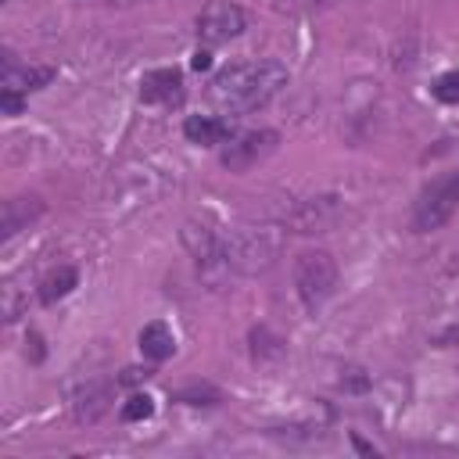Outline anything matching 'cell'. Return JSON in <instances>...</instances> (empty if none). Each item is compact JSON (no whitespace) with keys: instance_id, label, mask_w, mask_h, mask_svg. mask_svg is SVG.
I'll return each mask as SVG.
<instances>
[{"instance_id":"cell-24","label":"cell","mask_w":459,"mask_h":459,"mask_svg":"<svg viewBox=\"0 0 459 459\" xmlns=\"http://www.w3.org/2000/svg\"><path fill=\"white\" fill-rule=\"evenodd\" d=\"M190 68H194V72L212 68V54H208V50H197V54H194V61H190Z\"/></svg>"},{"instance_id":"cell-10","label":"cell","mask_w":459,"mask_h":459,"mask_svg":"<svg viewBox=\"0 0 459 459\" xmlns=\"http://www.w3.org/2000/svg\"><path fill=\"white\" fill-rule=\"evenodd\" d=\"M43 215V201L36 194H22V197H11L4 201V219H0V240H11L14 233L29 230L36 219Z\"/></svg>"},{"instance_id":"cell-15","label":"cell","mask_w":459,"mask_h":459,"mask_svg":"<svg viewBox=\"0 0 459 459\" xmlns=\"http://www.w3.org/2000/svg\"><path fill=\"white\" fill-rule=\"evenodd\" d=\"M75 287H79V269H72V265H57V269L39 283V301H43V305H54V301L68 298Z\"/></svg>"},{"instance_id":"cell-13","label":"cell","mask_w":459,"mask_h":459,"mask_svg":"<svg viewBox=\"0 0 459 459\" xmlns=\"http://www.w3.org/2000/svg\"><path fill=\"white\" fill-rule=\"evenodd\" d=\"M183 136L197 147H212V143H222L230 140V122L226 118H215V115H190L183 122Z\"/></svg>"},{"instance_id":"cell-9","label":"cell","mask_w":459,"mask_h":459,"mask_svg":"<svg viewBox=\"0 0 459 459\" xmlns=\"http://www.w3.org/2000/svg\"><path fill=\"white\" fill-rule=\"evenodd\" d=\"M140 100L143 104H161L172 108L183 100V75L176 68H154L140 79Z\"/></svg>"},{"instance_id":"cell-5","label":"cell","mask_w":459,"mask_h":459,"mask_svg":"<svg viewBox=\"0 0 459 459\" xmlns=\"http://www.w3.org/2000/svg\"><path fill=\"white\" fill-rule=\"evenodd\" d=\"M179 237H183V247L190 251V258H194V265H197V273L204 280L219 283L222 276H230L226 255H222V237L212 226H204V222H183V233Z\"/></svg>"},{"instance_id":"cell-7","label":"cell","mask_w":459,"mask_h":459,"mask_svg":"<svg viewBox=\"0 0 459 459\" xmlns=\"http://www.w3.org/2000/svg\"><path fill=\"white\" fill-rule=\"evenodd\" d=\"M337 219H341V204H337L333 194L294 201V204L283 212V226H287L290 233H326Z\"/></svg>"},{"instance_id":"cell-21","label":"cell","mask_w":459,"mask_h":459,"mask_svg":"<svg viewBox=\"0 0 459 459\" xmlns=\"http://www.w3.org/2000/svg\"><path fill=\"white\" fill-rule=\"evenodd\" d=\"M43 355H47V351H43V337L32 330V333L25 337V359H29V362H43Z\"/></svg>"},{"instance_id":"cell-2","label":"cell","mask_w":459,"mask_h":459,"mask_svg":"<svg viewBox=\"0 0 459 459\" xmlns=\"http://www.w3.org/2000/svg\"><path fill=\"white\" fill-rule=\"evenodd\" d=\"M280 251V240L269 230H237L230 237H222V255H226V269L237 276H255L265 273L273 265Z\"/></svg>"},{"instance_id":"cell-19","label":"cell","mask_w":459,"mask_h":459,"mask_svg":"<svg viewBox=\"0 0 459 459\" xmlns=\"http://www.w3.org/2000/svg\"><path fill=\"white\" fill-rule=\"evenodd\" d=\"M151 416H154V398L151 394H133L122 405V420L126 423H140V420H151Z\"/></svg>"},{"instance_id":"cell-25","label":"cell","mask_w":459,"mask_h":459,"mask_svg":"<svg viewBox=\"0 0 459 459\" xmlns=\"http://www.w3.org/2000/svg\"><path fill=\"white\" fill-rule=\"evenodd\" d=\"M351 445H355L359 452H366V455H377V448H373V445H366L362 437H351Z\"/></svg>"},{"instance_id":"cell-11","label":"cell","mask_w":459,"mask_h":459,"mask_svg":"<svg viewBox=\"0 0 459 459\" xmlns=\"http://www.w3.org/2000/svg\"><path fill=\"white\" fill-rule=\"evenodd\" d=\"M50 79H54V68H47V65H18L14 54H4V90L29 93V90H43Z\"/></svg>"},{"instance_id":"cell-17","label":"cell","mask_w":459,"mask_h":459,"mask_svg":"<svg viewBox=\"0 0 459 459\" xmlns=\"http://www.w3.org/2000/svg\"><path fill=\"white\" fill-rule=\"evenodd\" d=\"M251 351H255V359H280L283 355V341L273 337L265 326H258V330H251Z\"/></svg>"},{"instance_id":"cell-8","label":"cell","mask_w":459,"mask_h":459,"mask_svg":"<svg viewBox=\"0 0 459 459\" xmlns=\"http://www.w3.org/2000/svg\"><path fill=\"white\" fill-rule=\"evenodd\" d=\"M244 25H247V18L233 0H212L197 14V36L204 43H226L233 36H240Z\"/></svg>"},{"instance_id":"cell-6","label":"cell","mask_w":459,"mask_h":459,"mask_svg":"<svg viewBox=\"0 0 459 459\" xmlns=\"http://www.w3.org/2000/svg\"><path fill=\"white\" fill-rule=\"evenodd\" d=\"M276 147H280V133H276V129H251V133L233 136V140L222 147L219 161H222V169H230V172H247L251 165H258L262 158H269Z\"/></svg>"},{"instance_id":"cell-1","label":"cell","mask_w":459,"mask_h":459,"mask_svg":"<svg viewBox=\"0 0 459 459\" xmlns=\"http://www.w3.org/2000/svg\"><path fill=\"white\" fill-rule=\"evenodd\" d=\"M287 68L273 57L265 61H240V65H226L212 82H208V97L219 111L230 115H247L265 108L283 86H287Z\"/></svg>"},{"instance_id":"cell-18","label":"cell","mask_w":459,"mask_h":459,"mask_svg":"<svg viewBox=\"0 0 459 459\" xmlns=\"http://www.w3.org/2000/svg\"><path fill=\"white\" fill-rule=\"evenodd\" d=\"M430 93H434V100H441V104H459V72H455V68H452V72H441V75L434 79Z\"/></svg>"},{"instance_id":"cell-20","label":"cell","mask_w":459,"mask_h":459,"mask_svg":"<svg viewBox=\"0 0 459 459\" xmlns=\"http://www.w3.org/2000/svg\"><path fill=\"white\" fill-rule=\"evenodd\" d=\"M273 437H283V441H294V437H305V441H319L323 430L319 427H276Z\"/></svg>"},{"instance_id":"cell-22","label":"cell","mask_w":459,"mask_h":459,"mask_svg":"<svg viewBox=\"0 0 459 459\" xmlns=\"http://www.w3.org/2000/svg\"><path fill=\"white\" fill-rule=\"evenodd\" d=\"M0 108L7 111V115H22V108H25V100L14 93V90H0Z\"/></svg>"},{"instance_id":"cell-14","label":"cell","mask_w":459,"mask_h":459,"mask_svg":"<svg viewBox=\"0 0 459 459\" xmlns=\"http://www.w3.org/2000/svg\"><path fill=\"white\" fill-rule=\"evenodd\" d=\"M136 344H140V351L151 359V362H165L172 351H176V337H172V330L161 323V319H154V323H147L143 330H140V337H136Z\"/></svg>"},{"instance_id":"cell-23","label":"cell","mask_w":459,"mask_h":459,"mask_svg":"<svg viewBox=\"0 0 459 459\" xmlns=\"http://www.w3.org/2000/svg\"><path fill=\"white\" fill-rule=\"evenodd\" d=\"M147 377H151V369H136V366H129V369H122L118 384H140V380H147Z\"/></svg>"},{"instance_id":"cell-3","label":"cell","mask_w":459,"mask_h":459,"mask_svg":"<svg viewBox=\"0 0 459 459\" xmlns=\"http://www.w3.org/2000/svg\"><path fill=\"white\" fill-rule=\"evenodd\" d=\"M294 290L308 312H316L337 290V262L330 251L308 247L294 258Z\"/></svg>"},{"instance_id":"cell-16","label":"cell","mask_w":459,"mask_h":459,"mask_svg":"<svg viewBox=\"0 0 459 459\" xmlns=\"http://www.w3.org/2000/svg\"><path fill=\"white\" fill-rule=\"evenodd\" d=\"M172 398H176V402H186V405H215V402H222L219 387H212V384H190V387H179Z\"/></svg>"},{"instance_id":"cell-12","label":"cell","mask_w":459,"mask_h":459,"mask_svg":"<svg viewBox=\"0 0 459 459\" xmlns=\"http://www.w3.org/2000/svg\"><path fill=\"white\" fill-rule=\"evenodd\" d=\"M111 409V384L108 380H90L75 398H72V416L79 423H97Z\"/></svg>"},{"instance_id":"cell-4","label":"cell","mask_w":459,"mask_h":459,"mask_svg":"<svg viewBox=\"0 0 459 459\" xmlns=\"http://www.w3.org/2000/svg\"><path fill=\"white\" fill-rule=\"evenodd\" d=\"M455 208H459V172H448L423 190V197L416 201V212H412V226L420 233H434L455 215Z\"/></svg>"}]
</instances>
